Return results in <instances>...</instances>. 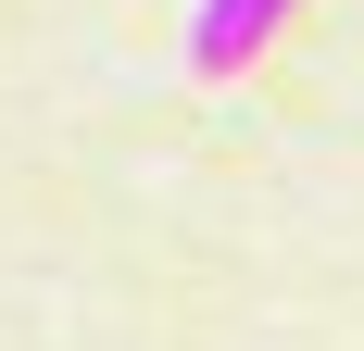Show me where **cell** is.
<instances>
[{
  "mask_svg": "<svg viewBox=\"0 0 364 351\" xmlns=\"http://www.w3.org/2000/svg\"><path fill=\"white\" fill-rule=\"evenodd\" d=\"M301 0H201L188 13V75H252V50H277Z\"/></svg>",
  "mask_w": 364,
  "mask_h": 351,
  "instance_id": "6da1fadb",
  "label": "cell"
}]
</instances>
